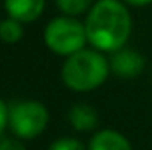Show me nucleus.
Listing matches in <instances>:
<instances>
[{
	"label": "nucleus",
	"instance_id": "obj_2",
	"mask_svg": "<svg viewBox=\"0 0 152 150\" xmlns=\"http://www.w3.org/2000/svg\"><path fill=\"white\" fill-rule=\"evenodd\" d=\"M110 60L97 50H80L66 57L62 66V81L75 92H90L99 88L110 74Z\"/></svg>",
	"mask_w": 152,
	"mask_h": 150
},
{
	"label": "nucleus",
	"instance_id": "obj_9",
	"mask_svg": "<svg viewBox=\"0 0 152 150\" xmlns=\"http://www.w3.org/2000/svg\"><path fill=\"white\" fill-rule=\"evenodd\" d=\"M23 37V27L21 21L14 18H7L0 21V41L5 44H16Z\"/></svg>",
	"mask_w": 152,
	"mask_h": 150
},
{
	"label": "nucleus",
	"instance_id": "obj_10",
	"mask_svg": "<svg viewBox=\"0 0 152 150\" xmlns=\"http://www.w3.org/2000/svg\"><path fill=\"white\" fill-rule=\"evenodd\" d=\"M55 2H57V7L66 16H73V18L90 11V7L94 5V0H55Z\"/></svg>",
	"mask_w": 152,
	"mask_h": 150
},
{
	"label": "nucleus",
	"instance_id": "obj_11",
	"mask_svg": "<svg viewBox=\"0 0 152 150\" xmlns=\"http://www.w3.org/2000/svg\"><path fill=\"white\" fill-rule=\"evenodd\" d=\"M48 150H85L83 143L76 138H71V136H66V138H58L55 140Z\"/></svg>",
	"mask_w": 152,
	"mask_h": 150
},
{
	"label": "nucleus",
	"instance_id": "obj_7",
	"mask_svg": "<svg viewBox=\"0 0 152 150\" xmlns=\"http://www.w3.org/2000/svg\"><path fill=\"white\" fill-rule=\"evenodd\" d=\"M88 150H133V147L124 134L112 129H103L92 136Z\"/></svg>",
	"mask_w": 152,
	"mask_h": 150
},
{
	"label": "nucleus",
	"instance_id": "obj_1",
	"mask_svg": "<svg viewBox=\"0 0 152 150\" xmlns=\"http://www.w3.org/2000/svg\"><path fill=\"white\" fill-rule=\"evenodd\" d=\"M131 14L120 0H97L85 20L87 39L97 51L120 50L131 36Z\"/></svg>",
	"mask_w": 152,
	"mask_h": 150
},
{
	"label": "nucleus",
	"instance_id": "obj_6",
	"mask_svg": "<svg viewBox=\"0 0 152 150\" xmlns=\"http://www.w3.org/2000/svg\"><path fill=\"white\" fill-rule=\"evenodd\" d=\"M44 0H4L9 18H14L21 23L36 21L44 11Z\"/></svg>",
	"mask_w": 152,
	"mask_h": 150
},
{
	"label": "nucleus",
	"instance_id": "obj_4",
	"mask_svg": "<svg viewBox=\"0 0 152 150\" xmlns=\"http://www.w3.org/2000/svg\"><path fill=\"white\" fill-rule=\"evenodd\" d=\"M50 115L39 101H20L9 108V127L20 140L39 136L48 125Z\"/></svg>",
	"mask_w": 152,
	"mask_h": 150
},
{
	"label": "nucleus",
	"instance_id": "obj_5",
	"mask_svg": "<svg viewBox=\"0 0 152 150\" xmlns=\"http://www.w3.org/2000/svg\"><path fill=\"white\" fill-rule=\"evenodd\" d=\"M110 69L120 78H136L145 69V58L136 50L120 48L110 58Z\"/></svg>",
	"mask_w": 152,
	"mask_h": 150
},
{
	"label": "nucleus",
	"instance_id": "obj_3",
	"mask_svg": "<svg viewBox=\"0 0 152 150\" xmlns=\"http://www.w3.org/2000/svg\"><path fill=\"white\" fill-rule=\"evenodd\" d=\"M85 42H88L85 23L73 16H58L44 28V44L57 55L69 57L83 50Z\"/></svg>",
	"mask_w": 152,
	"mask_h": 150
},
{
	"label": "nucleus",
	"instance_id": "obj_12",
	"mask_svg": "<svg viewBox=\"0 0 152 150\" xmlns=\"http://www.w3.org/2000/svg\"><path fill=\"white\" fill-rule=\"evenodd\" d=\"M0 150H25V145L16 138H4L0 140Z\"/></svg>",
	"mask_w": 152,
	"mask_h": 150
},
{
	"label": "nucleus",
	"instance_id": "obj_14",
	"mask_svg": "<svg viewBox=\"0 0 152 150\" xmlns=\"http://www.w3.org/2000/svg\"><path fill=\"white\" fill-rule=\"evenodd\" d=\"M124 2H126V4H131V5H138V7L152 4V0H124Z\"/></svg>",
	"mask_w": 152,
	"mask_h": 150
},
{
	"label": "nucleus",
	"instance_id": "obj_8",
	"mask_svg": "<svg viewBox=\"0 0 152 150\" xmlns=\"http://www.w3.org/2000/svg\"><path fill=\"white\" fill-rule=\"evenodd\" d=\"M69 122L76 131H92L97 127V113L88 104H75L69 110Z\"/></svg>",
	"mask_w": 152,
	"mask_h": 150
},
{
	"label": "nucleus",
	"instance_id": "obj_13",
	"mask_svg": "<svg viewBox=\"0 0 152 150\" xmlns=\"http://www.w3.org/2000/svg\"><path fill=\"white\" fill-rule=\"evenodd\" d=\"M5 125H9V108H7L5 103L0 99V134L4 133Z\"/></svg>",
	"mask_w": 152,
	"mask_h": 150
}]
</instances>
